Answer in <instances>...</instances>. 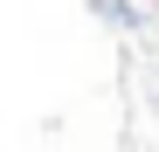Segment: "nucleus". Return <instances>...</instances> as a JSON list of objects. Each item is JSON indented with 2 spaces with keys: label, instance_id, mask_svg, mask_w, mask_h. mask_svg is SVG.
I'll return each instance as SVG.
<instances>
[{
  "label": "nucleus",
  "instance_id": "f257e3e1",
  "mask_svg": "<svg viewBox=\"0 0 159 152\" xmlns=\"http://www.w3.org/2000/svg\"><path fill=\"white\" fill-rule=\"evenodd\" d=\"M97 21H111V28H131L139 14H131V0H97Z\"/></svg>",
  "mask_w": 159,
  "mask_h": 152
}]
</instances>
